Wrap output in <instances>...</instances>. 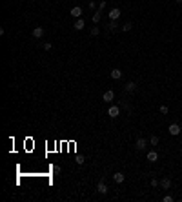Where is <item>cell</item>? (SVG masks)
<instances>
[{
	"label": "cell",
	"instance_id": "1",
	"mask_svg": "<svg viewBox=\"0 0 182 202\" xmlns=\"http://www.w3.org/2000/svg\"><path fill=\"white\" fill-rule=\"evenodd\" d=\"M107 115H109V117H113V118H115V117H118V115H120V107H118V106H111L109 109H107Z\"/></svg>",
	"mask_w": 182,
	"mask_h": 202
},
{
	"label": "cell",
	"instance_id": "2",
	"mask_svg": "<svg viewBox=\"0 0 182 202\" xmlns=\"http://www.w3.org/2000/svg\"><path fill=\"white\" fill-rule=\"evenodd\" d=\"M102 98H104V102H111V100L115 98V91H113V89H107L104 95H102Z\"/></svg>",
	"mask_w": 182,
	"mask_h": 202
},
{
	"label": "cell",
	"instance_id": "3",
	"mask_svg": "<svg viewBox=\"0 0 182 202\" xmlns=\"http://www.w3.org/2000/svg\"><path fill=\"white\" fill-rule=\"evenodd\" d=\"M167 129H170V133L173 135V137L180 135V126H179V124H170V127H167Z\"/></svg>",
	"mask_w": 182,
	"mask_h": 202
},
{
	"label": "cell",
	"instance_id": "4",
	"mask_svg": "<svg viewBox=\"0 0 182 202\" xmlns=\"http://www.w3.org/2000/svg\"><path fill=\"white\" fill-rule=\"evenodd\" d=\"M97 191H98L100 195H106V193H107V186H106L104 180H100V182L97 184Z\"/></svg>",
	"mask_w": 182,
	"mask_h": 202
},
{
	"label": "cell",
	"instance_id": "5",
	"mask_svg": "<svg viewBox=\"0 0 182 202\" xmlns=\"http://www.w3.org/2000/svg\"><path fill=\"white\" fill-rule=\"evenodd\" d=\"M146 146H147V142L144 138H137V142H135V147H137L138 151H142V149H146Z\"/></svg>",
	"mask_w": 182,
	"mask_h": 202
},
{
	"label": "cell",
	"instance_id": "6",
	"mask_svg": "<svg viewBox=\"0 0 182 202\" xmlns=\"http://www.w3.org/2000/svg\"><path fill=\"white\" fill-rule=\"evenodd\" d=\"M69 15H71V17H75V18H80V17H82V8L75 6V8H73V9L69 11Z\"/></svg>",
	"mask_w": 182,
	"mask_h": 202
},
{
	"label": "cell",
	"instance_id": "7",
	"mask_svg": "<svg viewBox=\"0 0 182 202\" xmlns=\"http://www.w3.org/2000/svg\"><path fill=\"white\" fill-rule=\"evenodd\" d=\"M109 18H111V20H118V18H120V9H118V8H113V9L109 11Z\"/></svg>",
	"mask_w": 182,
	"mask_h": 202
},
{
	"label": "cell",
	"instance_id": "8",
	"mask_svg": "<svg viewBox=\"0 0 182 202\" xmlns=\"http://www.w3.org/2000/svg\"><path fill=\"white\" fill-rule=\"evenodd\" d=\"M147 160H149V162H157L158 160V153L157 151H147Z\"/></svg>",
	"mask_w": 182,
	"mask_h": 202
},
{
	"label": "cell",
	"instance_id": "9",
	"mask_svg": "<svg viewBox=\"0 0 182 202\" xmlns=\"http://www.w3.org/2000/svg\"><path fill=\"white\" fill-rule=\"evenodd\" d=\"M84 26H86V20L84 18H77V22H75V29L80 31V29H84Z\"/></svg>",
	"mask_w": 182,
	"mask_h": 202
},
{
	"label": "cell",
	"instance_id": "10",
	"mask_svg": "<svg viewBox=\"0 0 182 202\" xmlns=\"http://www.w3.org/2000/svg\"><path fill=\"white\" fill-rule=\"evenodd\" d=\"M124 89H126V93H133L135 89H137V84H135V82H127L124 86Z\"/></svg>",
	"mask_w": 182,
	"mask_h": 202
},
{
	"label": "cell",
	"instance_id": "11",
	"mask_svg": "<svg viewBox=\"0 0 182 202\" xmlns=\"http://www.w3.org/2000/svg\"><path fill=\"white\" fill-rule=\"evenodd\" d=\"M111 78H115V80L122 78V71H120V69H117V67H115V69L111 71Z\"/></svg>",
	"mask_w": 182,
	"mask_h": 202
},
{
	"label": "cell",
	"instance_id": "12",
	"mask_svg": "<svg viewBox=\"0 0 182 202\" xmlns=\"http://www.w3.org/2000/svg\"><path fill=\"white\" fill-rule=\"evenodd\" d=\"M113 180H115L117 184H122L124 182V175L122 173H115V175H113Z\"/></svg>",
	"mask_w": 182,
	"mask_h": 202
},
{
	"label": "cell",
	"instance_id": "13",
	"mask_svg": "<svg viewBox=\"0 0 182 202\" xmlns=\"http://www.w3.org/2000/svg\"><path fill=\"white\" fill-rule=\"evenodd\" d=\"M160 186H162L164 190H170V187H171V180L170 178H162V180H160Z\"/></svg>",
	"mask_w": 182,
	"mask_h": 202
},
{
	"label": "cell",
	"instance_id": "14",
	"mask_svg": "<svg viewBox=\"0 0 182 202\" xmlns=\"http://www.w3.org/2000/svg\"><path fill=\"white\" fill-rule=\"evenodd\" d=\"M42 35H44V29L42 28H35V29H33V37H35V38H40Z\"/></svg>",
	"mask_w": 182,
	"mask_h": 202
},
{
	"label": "cell",
	"instance_id": "15",
	"mask_svg": "<svg viewBox=\"0 0 182 202\" xmlns=\"http://www.w3.org/2000/svg\"><path fill=\"white\" fill-rule=\"evenodd\" d=\"M118 28V24H117V20H111V22L109 24H107V29H109V31H115Z\"/></svg>",
	"mask_w": 182,
	"mask_h": 202
},
{
	"label": "cell",
	"instance_id": "16",
	"mask_svg": "<svg viewBox=\"0 0 182 202\" xmlns=\"http://www.w3.org/2000/svg\"><path fill=\"white\" fill-rule=\"evenodd\" d=\"M131 29H133V24H131V22H126V24L122 26V31H126V33L131 31Z\"/></svg>",
	"mask_w": 182,
	"mask_h": 202
},
{
	"label": "cell",
	"instance_id": "17",
	"mask_svg": "<svg viewBox=\"0 0 182 202\" xmlns=\"http://www.w3.org/2000/svg\"><path fill=\"white\" fill-rule=\"evenodd\" d=\"M100 13H102V11H95V15L91 17V20H93V22H95V24H97L98 20H100Z\"/></svg>",
	"mask_w": 182,
	"mask_h": 202
},
{
	"label": "cell",
	"instance_id": "18",
	"mask_svg": "<svg viewBox=\"0 0 182 202\" xmlns=\"http://www.w3.org/2000/svg\"><path fill=\"white\" fill-rule=\"evenodd\" d=\"M149 142H151L153 146H157V144H158V137H157V135H153V137L149 138Z\"/></svg>",
	"mask_w": 182,
	"mask_h": 202
},
{
	"label": "cell",
	"instance_id": "19",
	"mask_svg": "<svg viewBox=\"0 0 182 202\" xmlns=\"http://www.w3.org/2000/svg\"><path fill=\"white\" fill-rule=\"evenodd\" d=\"M158 111L162 113V115H167V111H170V109H167V106H160V107H158Z\"/></svg>",
	"mask_w": 182,
	"mask_h": 202
},
{
	"label": "cell",
	"instance_id": "20",
	"mask_svg": "<svg viewBox=\"0 0 182 202\" xmlns=\"http://www.w3.org/2000/svg\"><path fill=\"white\" fill-rule=\"evenodd\" d=\"M75 162H77L78 166H82V164L86 162V160H84V157H77V158H75Z\"/></svg>",
	"mask_w": 182,
	"mask_h": 202
},
{
	"label": "cell",
	"instance_id": "21",
	"mask_svg": "<svg viewBox=\"0 0 182 202\" xmlns=\"http://www.w3.org/2000/svg\"><path fill=\"white\" fill-rule=\"evenodd\" d=\"M51 171H53V175H58L62 169H60V166H53V169H51Z\"/></svg>",
	"mask_w": 182,
	"mask_h": 202
},
{
	"label": "cell",
	"instance_id": "22",
	"mask_svg": "<svg viewBox=\"0 0 182 202\" xmlns=\"http://www.w3.org/2000/svg\"><path fill=\"white\" fill-rule=\"evenodd\" d=\"M98 33H100V29H98V28H93V29H91V35H93V37H97Z\"/></svg>",
	"mask_w": 182,
	"mask_h": 202
},
{
	"label": "cell",
	"instance_id": "23",
	"mask_svg": "<svg viewBox=\"0 0 182 202\" xmlns=\"http://www.w3.org/2000/svg\"><path fill=\"white\" fill-rule=\"evenodd\" d=\"M51 48H53V44H51V42H44V49H48V51H49Z\"/></svg>",
	"mask_w": 182,
	"mask_h": 202
},
{
	"label": "cell",
	"instance_id": "24",
	"mask_svg": "<svg viewBox=\"0 0 182 202\" xmlns=\"http://www.w3.org/2000/svg\"><path fill=\"white\" fill-rule=\"evenodd\" d=\"M162 200H164V202H173V197H171V195H166Z\"/></svg>",
	"mask_w": 182,
	"mask_h": 202
},
{
	"label": "cell",
	"instance_id": "25",
	"mask_svg": "<svg viewBox=\"0 0 182 202\" xmlns=\"http://www.w3.org/2000/svg\"><path fill=\"white\" fill-rule=\"evenodd\" d=\"M106 8V0H102V2H100V6H98V11H102Z\"/></svg>",
	"mask_w": 182,
	"mask_h": 202
},
{
	"label": "cell",
	"instance_id": "26",
	"mask_svg": "<svg viewBox=\"0 0 182 202\" xmlns=\"http://www.w3.org/2000/svg\"><path fill=\"white\" fill-rule=\"evenodd\" d=\"M158 184H160V182H158V180H157V178H153V180H151V186H153V187H157Z\"/></svg>",
	"mask_w": 182,
	"mask_h": 202
},
{
	"label": "cell",
	"instance_id": "27",
	"mask_svg": "<svg viewBox=\"0 0 182 202\" xmlns=\"http://www.w3.org/2000/svg\"><path fill=\"white\" fill-rule=\"evenodd\" d=\"M175 2H177V4H182V0H175Z\"/></svg>",
	"mask_w": 182,
	"mask_h": 202
}]
</instances>
